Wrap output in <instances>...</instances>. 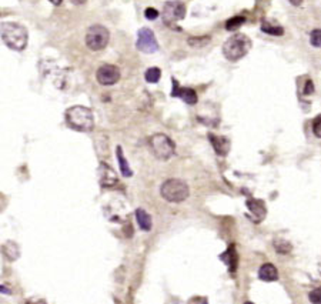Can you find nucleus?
Listing matches in <instances>:
<instances>
[{
  "label": "nucleus",
  "mask_w": 321,
  "mask_h": 304,
  "mask_svg": "<svg viewBox=\"0 0 321 304\" xmlns=\"http://www.w3.org/2000/svg\"><path fill=\"white\" fill-rule=\"evenodd\" d=\"M99 177H100L101 187H113L114 184H117V182H119V180H117V176H116V173H114V170H113L110 166L104 164V163H101L100 164Z\"/></svg>",
  "instance_id": "obj_11"
},
{
  "label": "nucleus",
  "mask_w": 321,
  "mask_h": 304,
  "mask_svg": "<svg viewBox=\"0 0 321 304\" xmlns=\"http://www.w3.org/2000/svg\"><path fill=\"white\" fill-rule=\"evenodd\" d=\"M308 299L313 304H321V287L320 288H316L313 290L310 294H308Z\"/></svg>",
  "instance_id": "obj_24"
},
{
  "label": "nucleus",
  "mask_w": 321,
  "mask_h": 304,
  "mask_svg": "<svg viewBox=\"0 0 321 304\" xmlns=\"http://www.w3.org/2000/svg\"><path fill=\"white\" fill-rule=\"evenodd\" d=\"M160 194L164 200L170 203H181L184 202L189 194L190 189L186 183L179 179H169L161 184Z\"/></svg>",
  "instance_id": "obj_4"
},
{
  "label": "nucleus",
  "mask_w": 321,
  "mask_h": 304,
  "mask_svg": "<svg viewBox=\"0 0 321 304\" xmlns=\"http://www.w3.org/2000/svg\"><path fill=\"white\" fill-rule=\"evenodd\" d=\"M253 43L245 35H233L223 44V55L230 61H237L243 59L251 49Z\"/></svg>",
  "instance_id": "obj_3"
},
{
  "label": "nucleus",
  "mask_w": 321,
  "mask_h": 304,
  "mask_svg": "<svg viewBox=\"0 0 321 304\" xmlns=\"http://www.w3.org/2000/svg\"><path fill=\"white\" fill-rule=\"evenodd\" d=\"M210 40H211L210 36H196V38H189L187 43L191 47H203V46H207V43Z\"/></svg>",
  "instance_id": "obj_21"
},
{
  "label": "nucleus",
  "mask_w": 321,
  "mask_h": 304,
  "mask_svg": "<svg viewBox=\"0 0 321 304\" xmlns=\"http://www.w3.org/2000/svg\"><path fill=\"white\" fill-rule=\"evenodd\" d=\"M247 207L256 216L254 222L260 223L261 220L264 219V216H265V206L263 204V202L261 200H248L247 202Z\"/></svg>",
  "instance_id": "obj_14"
},
{
  "label": "nucleus",
  "mask_w": 321,
  "mask_h": 304,
  "mask_svg": "<svg viewBox=\"0 0 321 304\" xmlns=\"http://www.w3.org/2000/svg\"><path fill=\"white\" fill-rule=\"evenodd\" d=\"M96 79L101 86H113L120 80V70L113 64H103L97 69Z\"/></svg>",
  "instance_id": "obj_9"
},
{
  "label": "nucleus",
  "mask_w": 321,
  "mask_h": 304,
  "mask_svg": "<svg viewBox=\"0 0 321 304\" xmlns=\"http://www.w3.org/2000/svg\"><path fill=\"white\" fill-rule=\"evenodd\" d=\"M261 30L270 36H283L284 35V29L279 26V24H274L271 21L264 20L261 23Z\"/></svg>",
  "instance_id": "obj_17"
},
{
  "label": "nucleus",
  "mask_w": 321,
  "mask_h": 304,
  "mask_svg": "<svg viewBox=\"0 0 321 304\" xmlns=\"http://www.w3.org/2000/svg\"><path fill=\"white\" fill-rule=\"evenodd\" d=\"M136 47L147 55L156 53L159 50V43L157 39L153 33V30H150L149 27H141L137 32V41H136Z\"/></svg>",
  "instance_id": "obj_8"
},
{
  "label": "nucleus",
  "mask_w": 321,
  "mask_h": 304,
  "mask_svg": "<svg viewBox=\"0 0 321 304\" xmlns=\"http://www.w3.org/2000/svg\"><path fill=\"white\" fill-rule=\"evenodd\" d=\"M208 139H210V142L213 144V147H214V150H216V153L217 154H220V156H226L227 153H228V150H230V142L226 139V137H221V136H213V134H210L208 136Z\"/></svg>",
  "instance_id": "obj_13"
},
{
  "label": "nucleus",
  "mask_w": 321,
  "mask_h": 304,
  "mask_svg": "<svg viewBox=\"0 0 321 304\" xmlns=\"http://www.w3.org/2000/svg\"><path fill=\"white\" fill-rule=\"evenodd\" d=\"M0 38L9 49L21 52L27 46L29 33H27V29L19 23L3 21L0 23Z\"/></svg>",
  "instance_id": "obj_1"
},
{
  "label": "nucleus",
  "mask_w": 321,
  "mask_h": 304,
  "mask_svg": "<svg viewBox=\"0 0 321 304\" xmlns=\"http://www.w3.org/2000/svg\"><path fill=\"white\" fill-rule=\"evenodd\" d=\"M136 219H137V223L139 227L144 231H150L151 227H153V222H151V217L150 214L144 210V209H137L136 210Z\"/></svg>",
  "instance_id": "obj_15"
},
{
  "label": "nucleus",
  "mask_w": 321,
  "mask_h": 304,
  "mask_svg": "<svg viewBox=\"0 0 321 304\" xmlns=\"http://www.w3.org/2000/svg\"><path fill=\"white\" fill-rule=\"evenodd\" d=\"M173 83V90H171V96L173 97H180L181 100L186 101L187 104H196L197 103V93L196 90L190 89V87H180L179 81L176 79H171Z\"/></svg>",
  "instance_id": "obj_10"
},
{
  "label": "nucleus",
  "mask_w": 321,
  "mask_h": 304,
  "mask_svg": "<svg viewBox=\"0 0 321 304\" xmlns=\"http://www.w3.org/2000/svg\"><path fill=\"white\" fill-rule=\"evenodd\" d=\"M302 93H304L305 96H308V95H313V93H314V83H313V80L305 81V86H304Z\"/></svg>",
  "instance_id": "obj_26"
},
{
  "label": "nucleus",
  "mask_w": 321,
  "mask_h": 304,
  "mask_svg": "<svg viewBox=\"0 0 321 304\" xmlns=\"http://www.w3.org/2000/svg\"><path fill=\"white\" fill-rule=\"evenodd\" d=\"M245 21V18L244 16H234L231 19L226 21V29L227 30H237L239 27H241Z\"/></svg>",
  "instance_id": "obj_20"
},
{
  "label": "nucleus",
  "mask_w": 321,
  "mask_h": 304,
  "mask_svg": "<svg viewBox=\"0 0 321 304\" xmlns=\"http://www.w3.org/2000/svg\"><path fill=\"white\" fill-rule=\"evenodd\" d=\"M66 122L67 126L73 130L89 133L94 127V116L89 107L84 106H72L66 112Z\"/></svg>",
  "instance_id": "obj_2"
},
{
  "label": "nucleus",
  "mask_w": 321,
  "mask_h": 304,
  "mask_svg": "<svg viewBox=\"0 0 321 304\" xmlns=\"http://www.w3.org/2000/svg\"><path fill=\"white\" fill-rule=\"evenodd\" d=\"M149 144H150L153 154L159 160H169L174 154V150H176V146H174L173 140L163 133L153 134L149 140Z\"/></svg>",
  "instance_id": "obj_5"
},
{
  "label": "nucleus",
  "mask_w": 321,
  "mask_h": 304,
  "mask_svg": "<svg viewBox=\"0 0 321 304\" xmlns=\"http://www.w3.org/2000/svg\"><path fill=\"white\" fill-rule=\"evenodd\" d=\"M0 291H3L4 294H10V290H9V288H6V287H3V285L0 287Z\"/></svg>",
  "instance_id": "obj_31"
},
{
  "label": "nucleus",
  "mask_w": 321,
  "mask_h": 304,
  "mask_svg": "<svg viewBox=\"0 0 321 304\" xmlns=\"http://www.w3.org/2000/svg\"><path fill=\"white\" fill-rule=\"evenodd\" d=\"M49 1H50L52 4H55V6H60L63 0H49Z\"/></svg>",
  "instance_id": "obj_30"
},
{
  "label": "nucleus",
  "mask_w": 321,
  "mask_h": 304,
  "mask_svg": "<svg viewBox=\"0 0 321 304\" xmlns=\"http://www.w3.org/2000/svg\"><path fill=\"white\" fill-rule=\"evenodd\" d=\"M259 277H260V280L267 282V283L276 282V280L279 279V270H277V267H276L274 264H263L260 267V270H259Z\"/></svg>",
  "instance_id": "obj_12"
},
{
  "label": "nucleus",
  "mask_w": 321,
  "mask_h": 304,
  "mask_svg": "<svg viewBox=\"0 0 321 304\" xmlns=\"http://www.w3.org/2000/svg\"><path fill=\"white\" fill-rule=\"evenodd\" d=\"M244 304H254V303H251V302H245Z\"/></svg>",
  "instance_id": "obj_32"
},
{
  "label": "nucleus",
  "mask_w": 321,
  "mask_h": 304,
  "mask_svg": "<svg viewBox=\"0 0 321 304\" xmlns=\"http://www.w3.org/2000/svg\"><path fill=\"white\" fill-rule=\"evenodd\" d=\"M226 256H228V259L230 260H227L226 263L228 264V268L234 273L236 271V268H237V262H239V259H237V253H236V248H234V246H231L226 253H224Z\"/></svg>",
  "instance_id": "obj_18"
},
{
  "label": "nucleus",
  "mask_w": 321,
  "mask_h": 304,
  "mask_svg": "<svg viewBox=\"0 0 321 304\" xmlns=\"http://www.w3.org/2000/svg\"><path fill=\"white\" fill-rule=\"evenodd\" d=\"M144 77H146V80L149 81V83H157L161 77V70L159 67H150L144 73Z\"/></svg>",
  "instance_id": "obj_19"
},
{
  "label": "nucleus",
  "mask_w": 321,
  "mask_h": 304,
  "mask_svg": "<svg viewBox=\"0 0 321 304\" xmlns=\"http://www.w3.org/2000/svg\"><path fill=\"white\" fill-rule=\"evenodd\" d=\"M109 40H110V33H109L107 27H104L101 24H93L87 29L86 46L90 50L99 52L109 44Z\"/></svg>",
  "instance_id": "obj_6"
},
{
  "label": "nucleus",
  "mask_w": 321,
  "mask_h": 304,
  "mask_svg": "<svg viewBox=\"0 0 321 304\" xmlns=\"http://www.w3.org/2000/svg\"><path fill=\"white\" fill-rule=\"evenodd\" d=\"M26 304H47L44 300H29Z\"/></svg>",
  "instance_id": "obj_27"
},
{
  "label": "nucleus",
  "mask_w": 321,
  "mask_h": 304,
  "mask_svg": "<svg viewBox=\"0 0 321 304\" xmlns=\"http://www.w3.org/2000/svg\"><path fill=\"white\" fill-rule=\"evenodd\" d=\"M116 154H117V160H119V167H120L121 174H123L124 177H132V176H133V171H132V169H130V166H129L127 160L124 159L123 149H121L120 146H117V149H116Z\"/></svg>",
  "instance_id": "obj_16"
},
{
  "label": "nucleus",
  "mask_w": 321,
  "mask_h": 304,
  "mask_svg": "<svg viewBox=\"0 0 321 304\" xmlns=\"http://www.w3.org/2000/svg\"><path fill=\"white\" fill-rule=\"evenodd\" d=\"M70 1H72L73 4H76V6H80V4H84L87 0H70Z\"/></svg>",
  "instance_id": "obj_28"
},
{
  "label": "nucleus",
  "mask_w": 321,
  "mask_h": 304,
  "mask_svg": "<svg viewBox=\"0 0 321 304\" xmlns=\"http://www.w3.org/2000/svg\"><path fill=\"white\" fill-rule=\"evenodd\" d=\"M159 16H160V13H159V10H156L154 7H147V9L144 10V18H146L147 20H156Z\"/></svg>",
  "instance_id": "obj_23"
},
{
  "label": "nucleus",
  "mask_w": 321,
  "mask_h": 304,
  "mask_svg": "<svg viewBox=\"0 0 321 304\" xmlns=\"http://www.w3.org/2000/svg\"><path fill=\"white\" fill-rule=\"evenodd\" d=\"M293 6H301L302 4V0H288Z\"/></svg>",
  "instance_id": "obj_29"
},
{
  "label": "nucleus",
  "mask_w": 321,
  "mask_h": 304,
  "mask_svg": "<svg viewBox=\"0 0 321 304\" xmlns=\"http://www.w3.org/2000/svg\"><path fill=\"white\" fill-rule=\"evenodd\" d=\"M310 43L317 47L321 49V29H314L311 33H310Z\"/></svg>",
  "instance_id": "obj_22"
},
{
  "label": "nucleus",
  "mask_w": 321,
  "mask_h": 304,
  "mask_svg": "<svg viewBox=\"0 0 321 304\" xmlns=\"http://www.w3.org/2000/svg\"><path fill=\"white\" fill-rule=\"evenodd\" d=\"M313 133H314L316 137L321 139V116L316 117L314 122H313Z\"/></svg>",
  "instance_id": "obj_25"
},
{
  "label": "nucleus",
  "mask_w": 321,
  "mask_h": 304,
  "mask_svg": "<svg viewBox=\"0 0 321 304\" xmlns=\"http://www.w3.org/2000/svg\"><path fill=\"white\" fill-rule=\"evenodd\" d=\"M184 16H186V6L181 0H169L164 3L161 13V19L164 24L173 27L174 23L184 19Z\"/></svg>",
  "instance_id": "obj_7"
}]
</instances>
